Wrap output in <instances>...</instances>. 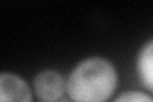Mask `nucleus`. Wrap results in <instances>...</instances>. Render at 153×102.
Returning <instances> with one entry per match:
<instances>
[{
  "mask_svg": "<svg viewBox=\"0 0 153 102\" xmlns=\"http://www.w3.org/2000/svg\"><path fill=\"white\" fill-rule=\"evenodd\" d=\"M33 89L41 101L55 102L66 91V80L59 71L46 69L40 71L33 79Z\"/></svg>",
  "mask_w": 153,
  "mask_h": 102,
  "instance_id": "obj_2",
  "label": "nucleus"
},
{
  "mask_svg": "<svg viewBox=\"0 0 153 102\" xmlns=\"http://www.w3.org/2000/svg\"><path fill=\"white\" fill-rule=\"evenodd\" d=\"M114 102H153V97L142 91H125L119 95Z\"/></svg>",
  "mask_w": 153,
  "mask_h": 102,
  "instance_id": "obj_5",
  "label": "nucleus"
},
{
  "mask_svg": "<svg viewBox=\"0 0 153 102\" xmlns=\"http://www.w3.org/2000/svg\"><path fill=\"white\" fill-rule=\"evenodd\" d=\"M135 68L142 86L153 92V38L140 47L137 56Z\"/></svg>",
  "mask_w": 153,
  "mask_h": 102,
  "instance_id": "obj_4",
  "label": "nucleus"
},
{
  "mask_svg": "<svg viewBox=\"0 0 153 102\" xmlns=\"http://www.w3.org/2000/svg\"><path fill=\"white\" fill-rule=\"evenodd\" d=\"M0 102H33L27 82L14 73L0 75Z\"/></svg>",
  "mask_w": 153,
  "mask_h": 102,
  "instance_id": "obj_3",
  "label": "nucleus"
},
{
  "mask_svg": "<svg viewBox=\"0 0 153 102\" xmlns=\"http://www.w3.org/2000/svg\"><path fill=\"white\" fill-rule=\"evenodd\" d=\"M117 70L105 57H87L74 66L66 80L71 102H107L116 91Z\"/></svg>",
  "mask_w": 153,
  "mask_h": 102,
  "instance_id": "obj_1",
  "label": "nucleus"
}]
</instances>
